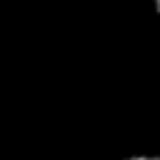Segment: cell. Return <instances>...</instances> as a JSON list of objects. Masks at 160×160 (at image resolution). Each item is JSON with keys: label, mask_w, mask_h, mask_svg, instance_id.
<instances>
[{"label": "cell", "mask_w": 160, "mask_h": 160, "mask_svg": "<svg viewBox=\"0 0 160 160\" xmlns=\"http://www.w3.org/2000/svg\"><path fill=\"white\" fill-rule=\"evenodd\" d=\"M118 160H160V152H152V150H132V152L120 155Z\"/></svg>", "instance_id": "6da1fadb"}, {"label": "cell", "mask_w": 160, "mask_h": 160, "mask_svg": "<svg viewBox=\"0 0 160 160\" xmlns=\"http://www.w3.org/2000/svg\"><path fill=\"white\" fill-rule=\"evenodd\" d=\"M148 2H150V8H152L158 15H160V0H148Z\"/></svg>", "instance_id": "7a4b0ae2"}]
</instances>
